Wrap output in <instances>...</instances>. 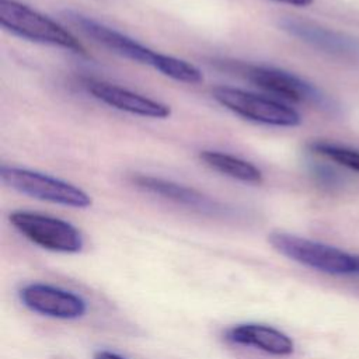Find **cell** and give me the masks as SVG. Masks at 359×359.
<instances>
[{
	"label": "cell",
	"mask_w": 359,
	"mask_h": 359,
	"mask_svg": "<svg viewBox=\"0 0 359 359\" xmlns=\"http://www.w3.org/2000/svg\"><path fill=\"white\" fill-rule=\"evenodd\" d=\"M66 18L77 27L86 36L91 38L94 42L102 45L104 48L109 49L111 52L126 57L132 62L150 66L154 70L160 72L161 74L188 84H196L202 81V73L201 70L188 63L187 60L164 55L160 52H156L136 39L88 17L77 11L67 10L65 11Z\"/></svg>",
	"instance_id": "6da1fadb"
},
{
	"label": "cell",
	"mask_w": 359,
	"mask_h": 359,
	"mask_svg": "<svg viewBox=\"0 0 359 359\" xmlns=\"http://www.w3.org/2000/svg\"><path fill=\"white\" fill-rule=\"evenodd\" d=\"M268 241L283 257L328 275H358L359 255L285 231H272Z\"/></svg>",
	"instance_id": "7a4b0ae2"
},
{
	"label": "cell",
	"mask_w": 359,
	"mask_h": 359,
	"mask_svg": "<svg viewBox=\"0 0 359 359\" xmlns=\"http://www.w3.org/2000/svg\"><path fill=\"white\" fill-rule=\"evenodd\" d=\"M0 24L20 38L87 55L83 43L70 31L17 0H0Z\"/></svg>",
	"instance_id": "3957f363"
},
{
	"label": "cell",
	"mask_w": 359,
	"mask_h": 359,
	"mask_svg": "<svg viewBox=\"0 0 359 359\" xmlns=\"http://www.w3.org/2000/svg\"><path fill=\"white\" fill-rule=\"evenodd\" d=\"M0 177L11 189L34 199L77 209H86L93 203L91 196L81 188L39 171L3 164Z\"/></svg>",
	"instance_id": "277c9868"
},
{
	"label": "cell",
	"mask_w": 359,
	"mask_h": 359,
	"mask_svg": "<svg viewBox=\"0 0 359 359\" xmlns=\"http://www.w3.org/2000/svg\"><path fill=\"white\" fill-rule=\"evenodd\" d=\"M226 69L234 70L237 74L243 76L245 80L252 83L254 86L275 94L280 98L293 101V102H303L316 105L321 109H331L332 105L330 100L311 83L300 79L299 76L271 67V66H261V65H245V63H236L230 62L226 63Z\"/></svg>",
	"instance_id": "5b68a950"
},
{
	"label": "cell",
	"mask_w": 359,
	"mask_h": 359,
	"mask_svg": "<svg viewBox=\"0 0 359 359\" xmlns=\"http://www.w3.org/2000/svg\"><path fill=\"white\" fill-rule=\"evenodd\" d=\"M13 227L31 243L55 252L74 254L83 250L81 231L72 223L49 215L14 210L8 216Z\"/></svg>",
	"instance_id": "8992f818"
},
{
	"label": "cell",
	"mask_w": 359,
	"mask_h": 359,
	"mask_svg": "<svg viewBox=\"0 0 359 359\" xmlns=\"http://www.w3.org/2000/svg\"><path fill=\"white\" fill-rule=\"evenodd\" d=\"M212 97L229 111L252 122L282 128H293L302 122L300 114L292 107L241 88L217 86L212 88Z\"/></svg>",
	"instance_id": "52a82bcc"
},
{
	"label": "cell",
	"mask_w": 359,
	"mask_h": 359,
	"mask_svg": "<svg viewBox=\"0 0 359 359\" xmlns=\"http://www.w3.org/2000/svg\"><path fill=\"white\" fill-rule=\"evenodd\" d=\"M132 182L146 192L154 194L160 198L171 201L177 205H181L189 210H194L205 216L230 217L234 215L231 206L222 203L192 187L178 184L171 180L146 174H136L132 175Z\"/></svg>",
	"instance_id": "ba28073f"
},
{
	"label": "cell",
	"mask_w": 359,
	"mask_h": 359,
	"mask_svg": "<svg viewBox=\"0 0 359 359\" xmlns=\"http://www.w3.org/2000/svg\"><path fill=\"white\" fill-rule=\"evenodd\" d=\"M279 27L290 36L325 55L349 62L359 60V41L349 35L296 17L280 18Z\"/></svg>",
	"instance_id": "9c48e42d"
},
{
	"label": "cell",
	"mask_w": 359,
	"mask_h": 359,
	"mask_svg": "<svg viewBox=\"0 0 359 359\" xmlns=\"http://www.w3.org/2000/svg\"><path fill=\"white\" fill-rule=\"evenodd\" d=\"M21 303L41 316L76 320L86 314L87 303L79 294L48 283H29L18 292Z\"/></svg>",
	"instance_id": "30bf717a"
},
{
	"label": "cell",
	"mask_w": 359,
	"mask_h": 359,
	"mask_svg": "<svg viewBox=\"0 0 359 359\" xmlns=\"http://www.w3.org/2000/svg\"><path fill=\"white\" fill-rule=\"evenodd\" d=\"M83 87L95 100L119 111L157 119H164L171 115V108L167 104L116 84L86 79L83 80Z\"/></svg>",
	"instance_id": "8fae6325"
},
{
	"label": "cell",
	"mask_w": 359,
	"mask_h": 359,
	"mask_svg": "<svg viewBox=\"0 0 359 359\" xmlns=\"http://www.w3.org/2000/svg\"><path fill=\"white\" fill-rule=\"evenodd\" d=\"M224 338L231 344L251 346L273 356H287L294 351V344L287 334L265 324L234 325L226 331Z\"/></svg>",
	"instance_id": "7c38bea8"
},
{
	"label": "cell",
	"mask_w": 359,
	"mask_h": 359,
	"mask_svg": "<svg viewBox=\"0 0 359 359\" xmlns=\"http://www.w3.org/2000/svg\"><path fill=\"white\" fill-rule=\"evenodd\" d=\"M199 158L212 170L245 184H261L262 171L252 163L219 150H202Z\"/></svg>",
	"instance_id": "4fadbf2b"
},
{
	"label": "cell",
	"mask_w": 359,
	"mask_h": 359,
	"mask_svg": "<svg viewBox=\"0 0 359 359\" xmlns=\"http://www.w3.org/2000/svg\"><path fill=\"white\" fill-rule=\"evenodd\" d=\"M310 150L321 157H325L335 164H339L348 170L359 174V150H353L345 146H339L330 142H313L310 143Z\"/></svg>",
	"instance_id": "5bb4252c"
},
{
	"label": "cell",
	"mask_w": 359,
	"mask_h": 359,
	"mask_svg": "<svg viewBox=\"0 0 359 359\" xmlns=\"http://www.w3.org/2000/svg\"><path fill=\"white\" fill-rule=\"evenodd\" d=\"M94 359H126L115 352H111V351H98L95 355H94Z\"/></svg>",
	"instance_id": "9a60e30c"
},
{
	"label": "cell",
	"mask_w": 359,
	"mask_h": 359,
	"mask_svg": "<svg viewBox=\"0 0 359 359\" xmlns=\"http://www.w3.org/2000/svg\"><path fill=\"white\" fill-rule=\"evenodd\" d=\"M278 3H285V4H290V6H297V7H307L310 6L314 0H273Z\"/></svg>",
	"instance_id": "2e32d148"
}]
</instances>
